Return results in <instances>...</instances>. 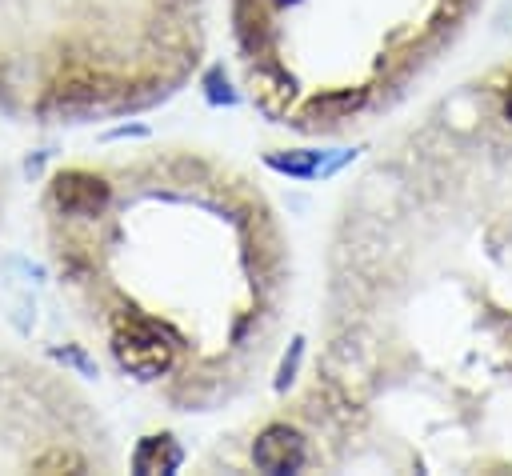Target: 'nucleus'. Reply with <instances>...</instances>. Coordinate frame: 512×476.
<instances>
[{
  "label": "nucleus",
  "instance_id": "nucleus-1",
  "mask_svg": "<svg viewBox=\"0 0 512 476\" xmlns=\"http://www.w3.org/2000/svg\"><path fill=\"white\" fill-rule=\"evenodd\" d=\"M112 352H116V364L124 372L140 376V380L164 376L172 368V360H176L172 336L160 324H152V320H144L136 312H120L116 316V324H112Z\"/></svg>",
  "mask_w": 512,
  "mask_h": 476
},
{
  "label": "nucleus",
  "instance_id": "nucleus-2",
  "mask_svg": "<svg viewBox=\"0 0 512 476\" xmlns=\"http://www.w3.org/2000/svg\"><path fill=\"white\" fill-rule=\"evenodd\" d=\"M112 92H116V84H112L108 72L76 60V64H68V68L56 72L52 92H48V104L60 108V112H88V108H100Z\"/></svg>",
  "mask_w": 512,
  "mask_h": 476
},
{
  "label": "nucleus",
  "instance_id": "nucleus-3",
  "mask_svg": "<svg viewBox=\"0 0 512 476\" xmlns=\"http://www.w3.org/2000/svg\"><path fill=\"white\" fill-rule=\"evenodd\" d=\"M52 204L64 216H100L108 204V180L96 172H84V168L60 172L52 184Z\"/></svg>",
  "mask_w": 512,
  "mask_h": 476
},
{
  "label": "nucleus",
  "instance_id": "nucleus-4",
  "mask_svg": "<svg viewBox=\"0 0 512 476\" xmlns=\"http://www.w3.org/2000/svg\"><path fill=\"white\" fill-rule=\"evenodd\" d=\"M252 460L260 472H296L304 464V440L288 424H268L252 444Z\"/></svg>",
  "mask_w": 512,
  "mask_h": 476
},
{
  "label": "nucleus",
  "instance_id": "nucleus-5",
  "mask_svg": "<svg viewBox=\"0 0 512 476\" xmlns=\"http://www.w3.org/2000/svg\"><path fill=\"white\" fill-rule=\"evenodd\" d=\"M364 104L360 88H336V92H320L304 104V124H336L344 116H352Z\"/></svg>",
  "mask_w": 512,
  "mask_h": 476
},
{
  "label": "nucleus",
  "instance_id": "nucleus-6",
  "mask_svg": "<svg viewBox=\"0 0 512 476\" xmlns=\"http://www.w3.org/2000/svg\"><path fill=\"white\" fill-rule=\"evenodd\" d=\"M132 464L144 476H152V472H176L180 468V448H176L172 436H148V440H140Z\"/></svg>",
  "mask_w": 512,
  "mask_h": 476
},
{
  "label": "nucleus",
  "instance_id": "nucleus-7",
  "mask_svg": "<svg viewBox=\"0 0 512 476\" xmlns=\"http://www.w3.org/2000/svg\"><path fill=\"white\" fill-rule=\"evenodd\" d=\"M236 32L244 40L248 52H264L268 48V16L256 0H236Z\"/></svg>",
  "mask_w": 512,
  "mask_h": 476
},
{
  "label": "nucleus",
  "instance_id": "nucleus-8",
  "mask_svg": "<svg viewBox=\"0 0 512 476\" xmlns=\"http://www.w3.org/2000/svg\"><path fill=\"white\" fill-rule=\"evenodd\" d=\"M32 468H36V472H80V468H84V460H80L76 452H60V448H56V452L40 456Z\"/></svg>",
  "mask_w": 512,
  "mask_h": 476
},
{
  "label": "nucleus",
  "instance_id": "nucleus-9",
  "mask_svg": "<svg viewBox=\"0 0 512 476\" xmlns=\"http://www.w3.org/2000/svg\"><path fill=\"white\" fill-rule=\"evenodd\" d=\"M504 112L512 116V84H508V92H504Z\"/></svg>",
  "mask_w": 512,
  "mask_h": 476
}]
</instances>
